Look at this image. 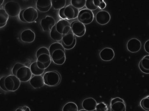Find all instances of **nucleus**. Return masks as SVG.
I'll return each instance as SVG.
<instances>
[{
	"label": "nucleus",
	"mask_w": 149,
	"mask_h": 111,
	"mask_svg": "<svg viewBox=\"0 0 149 111\" xmlns=\"http://www.w3.org/2000/svg\"><path fill=\"white\" fill-rule=\"evenodd\" d=\"M13 75L16 76L22 82H28L32 78L30 68L21 63H17L12 70Z\"/></svg>",
	"instance_id": "nucleus-1"
},
{
	"label": "nucleus",
	"mask_w": 149,
	"mask_h": 111,
	"mask_svg": "<svg viewBox=\"0 0 149 111\" xmlns=\"http://www.w3.org/2000/svg\"><path fill=\"white\" fill-rule=\"evenodd\" d=\"M43 77L45 85L50 87L55 86L58 85L61 80L59 73L54 71L46 72Z\"/></svg>",
	"instance_id": "nucleus-2"
},
{
	"label": "nucleus",
	"mask_w": 149,
	"mask_h": 111,
	"mask_svg": "<svg viewBox=\"0 0 149 111\" xmlns=\"http://www.w3.org/2000/svg\"><path fill=\"white\" fill-rule=\"evenodd\" d=\"M37 65L39 68L45 70L48 68L52 63V59L49 52L36 54Z\"/></svg>",
	"instance_id": "nucleus-3"
},
{
	"label": "nucleus",
	"mask_w": 149,
	"mask_h": 111,
	"mask_svg": "<svg viewBox=\"0 0 149 111\" xmlns=\"http://www.w3.org/2000/svg\"><path fill=\"white\" fill-rule=\"evenodd\" d=\"M21 81L13 75L7 76L5 79V85L9 92H14L17 90L21 85Z\"/></svg>",
	"instance_id": "nucleus-4"
},
{
	"label": "nucleus",
	"mask_w": 149,
	"mask_h": 111,
	"mask_svg": "<svg viewBox=\"0 0 149 111\" xmlns=\"http://www.w3.org/2000/svg\"><path fill=\"white\" fill-rule=\"evenodd\" d=\"M94 17L93 11L87 9L81 10L77 17L78 21L84 25L90 24L93 21Z\"/></svg>",
	"instance_id": "nucleus-5"
},
{
	"label": "nucleus",
	"mask_w": 149,
	"mask_h": 111,
	"mask_svg": "<svg viewBox=\"0 0 149 111\" xmlns=\"http://www.w3.org/2000/svg\"><path fill=\"white\" fill-rule=\"evenodd\" d=\"M4 9L9 16L15 17L19 15L21 11V7L18 3L10 1L6 3Z\"/></svg>",
	"instance_id": "nucleus-6"
},
{
	"label": "nucleus",
	"mask_w": 149,
	"mask_h": 111,
	"mask_svg": "<svg viewBox=\"0 0 149 111\" xmlns=\"http://www.w3.org/2000/svg\"><path fill=\"white\" fill-rule=\"evenodd\" d=\"M52 60L54 63L58 65H62L65 63L66 57L65 50H56L50 54Z\"/></svg>",
	"instance_id": "nucleus-7"
},
{
	"label": "nucleus",
	"mask_w": 149,
	"mask_h": 111,
	"mask_svg": "<svg viewBox=\"0 0 149 111\" xmlns=\"http://www.w3.org/2000/svg\"><path fill=\"white\" fill-rule=\"evenodd\" d=\"M111 111H126L125 101L119 97L112 99L110 103Z\"/></svg>",
	"instance_id": "nucleus-8"
},
{
	"label": "nucleus",
	"mask_w": 149,
	"mask_h": 111,
	"mask_svg": "<svg viewBox=\"0 0 149 111\" xmlns=\"http://www.w3.org/2000/svg\"><path fill=\"white\" fill-rule=\"evenodd\" d=\"M71 29L75 36L81 37L85 34L86 28L85 25L79 21L72 22L70 24Z\"/></svg>",
	"instance_id": "nucleus-9"
},
{
	"label": "nucleus",
	"mask_w": 149,
	"mask_h": 111,
	"mask_svg": "<svg viewBox=\"0 0 149 111\" xmlns=\"http://www.w3.org/2000/svg\"><path fill=\"white\" fill-rule=\"evenodd\" d=\"M24 18L27 23L34 22L38 17V13L37 10L32 7L25 9L23 13Z\"/></svg>",
	"instance_id": "nucleus-10"
},
{
	"label": "nucleus",
	"mask_w": 149,
	"mask_h": 111,
	"mask_svg": "<svg viewBox=\"0 0 149 111\" xmlns=\"http://www.w3.org/2000/svg\"><path fill=\"white\" fill-rule=\"evenodd\" d=\"M56 26L57 32L63 35L66 34L72 31L70 23L66 19L59 20Z\"/></svg>",
	"instance_id": "nucleus-11"
},
{
	"label": "nucleus",
	"mask_w": 149,
	"mask_h": 111,
	"mask_svg": "<svg viewBox=\"0 0 149 111\" xmlns=\"http://www.w3.org/2000/svg\"><path fill=\"white\" fill-rule=\"evenodd\" d=\"M56 25L55 19L50 16H46L45 18L42 19L40 21V25L43 31L45 32H50Z\"/></svg>",
	"instance_id": "nucleus-12"
},
{
	"label": "nucleus",
	"mask_w": 149,
	"mask_h": 111,
	"mask_svg": "<svg viewBox=\"0 0 149 111\" xmlns=\"http://www.w3.org/2000/svg\"><path fill=\"white\" fill-rule=\"evenodd\" d=\"M95 19L98 24L103 26L109 23L111 19V16L109 12L107 11L101 10L97 13Z\"/></svg>",
	"instance_id": "nucleus-13"
},
{
	"label": "nucleus",
	"mask_w": 149,
	"mask_h": 111,
	"mask_svg": "<svg viewBox=\"0 0 149 111\" xmlns=\"http://www.w3.org/2000/svg\"><path fill=\"white\" fill-rule=\"evenodd\" d=\"M141 46V43L140 40L135 38H132L129 40L127 44L128 51L133 53L139 51Z\"/></svg>",
	"instance_id": "nucleus-14"
},
{
	"label": "nucleus",
	"mask_w": 149,
	"mask_h": 111,
	"mask_svg": "<svg viewBox=\"0 0 149 111\" xmlns=\"http://www.w3.org/2000/svg\"><path fill=\"white\" fill-rule=\"evenodd\" d=\"M115 56L114 50L110 48H105L101 50L100 53L101 59L104 61H110L112 60Z\"/></svg>",
	"instance_id": "nucleus-15"
},
{
	"label": "nucleus",
	"mask_w": 149,
	"mask_h": 111,
	"mask_svg": "<svg viewBox=\"0 0 149 111\" xmlns=\"http://www.w3.org/2000/svg\"><path fill=\"white\" fill-rule=\"evenodd\" d=\"M79 12V10L70 5L65 7L64 14L67 20H72L77 18Z\"/></svg>",
	"instance_id": "nucleus-16"
},
{
	"label": "nucleus",
	"mask_w": 149,
	"mask_h": 111,
	"mask_svg": "<svg viewBox=\"0 0 149 111\" xmlns=\"http://www.w3.org/2000/svg\"><path fill=\"white\" fill-rule=\"evenodd\" d=\"M36 8L42 12H46L49 11L52 6L51 0H38L36 3Z\"/></svg>",
	"instance_id": "nucleus-17"
},
{
	"label": "nucleus",
	"mask_w": 149,
	"mask_h": 111,
	"mask_svg": "<svg viewBox=\"0 0 149 111\" xmlns=\"http://www.w3.org/2000/svg\"><path fill=\"white\" fill-rule=\"evenodd\" d=\"M35 33L31 29L25 30L21 33V39L24 42L32 43L35 41Z\"/></svg>",
	"instance_id": "nucleus-18"
},
{
	"label": "nucleus",
	"mask_w": 149,
	"mask_h": 111,
	"mask_svg": "<svg viewBox=\"0 0 149 111\" xmlns=\"http://www.w3.org/2000/svg\"><path fill=\"white\" fill-rule=\"evenodd\" d=\"M97 105L96 101L92 97H88L84 99L82 103L83 109L88 111L95 110Z\"/></svg>",
	"instance_id": "nucleus-19"
},
{
	"label": "nucleus",
	"mask_w": 149,
	"mask_h": 111,
	"mask_svg": "<svg viewBox=\"0 0 149 111\" xmlns=\"http://www.w3.org/2000/svg\"><path fill=\"white\" fill-rule=\"evenodd\" d=\"M30 85L34 89L41 88L45 84L42 75L34 76L29 80Z\"/></svg>",
	"instance_id": "nucleus-20"
},
{
	"label": "nucleus",
	"mask_w": 149,
	"mask_h": 111,
	"mask_svg": "<svg viewBox=\"0 0 149 111\" xmlns=\"http://www.w3.org/2000/svg\"><path fill=\"white\" fill-rule=\"evenodd\" d=\"M139 67L143 73L149 74V55L144 56L139 63Z\"/></svg>",
	"instance_id": "nucleus-21"
},
{
	"label": "nucleus",
	"mask_w": 149,
	"mask_h": 111,
	"mask_svg": "<svg viewBox=\"0 0 149 111\" xmlns=\"http://www.w3.org/2000/svg\"><path fill=\"white\" fill-rule=\"evenodd\" d=\"M9 18V15L5 10L0 9V28L4 27L7 24Z\"/></svg>",
	"instance_id": "nucleus-22"
},
{
	"label": "nucleus",
	"mask_w": 149,
	"mask_h": 111,
	"mask_svg": "<svg viewBox=\"0 0 149 111\" xmlns=\"http://www.w3.org/2000/svg\"><path fill=\"white\" fill-rule=\"evenodd\" d=\"M30 68L32 74L34 76L42 75L45 70L39 68L37 65L36 61L34 62L31 64Z\"/></svg>",
	"instance_id": "nucleus-23"
},
{
	"label": "nucleus",
	"mask_w": 149,
	"mask_h": 111,
	"mask_svg": "<svg viewBox=\"0 0 149 111\" xmlns=\"http://www.w3.org/2000/svg\"><path fill=\"white\" fill-rule=\"evenodd\" d=\"M50 38L54 41L59 42L62 40L63 35L57 32L55 26L50 32Z\"/></svg>",
	"instance_id": "nucleus-24"
},
{
	"label": "nucleus",
	"mask_w": 149,
	"mask_h": 111,
	"mask_svg": "<svg viewBox=\"0 0 149 111\" xmlns=\"http://www.w3.org/2000/svg\"><path fill=\"white\" fill-rule=\"evenodd\" d=\"M52 6L55 10H60L64 7L66 5V0H52Z\"/></svg>",
	"instance_id": "nucleus-25"
},
{
	"label": "nucleus",
	"mask_w": 149,
	"mask_h": 111,
	"mask_svg": "<svg viewBox=\"0 0 149 111\" xmlns=\"http://www.w3.org/2000/svg\"><path fill=\"white\" fill-rule=\"evenodd\" d=\"M62 111H79L78 107L76 103L69 102L63 106Z\"/></svg>",
	"instance_id": "nucleus-26"
},
{
	"label": "nucleus",
	"mask_w": 149,
	"mask_h": 111,
	"mask_svg": "<svg viewBox=\"0 0 149 111\" xmlns=\"http://www.w3.org/2000/svg\"><path fill=\"white\" fill-rule=\"evenodd\" d=\"M71 4L74 8L78 9H82L86 6V0H72Z\"/></svg>",
	"instance_id": "nucleus-27"
},
{
	"label": "nucleus",
	"mask_w": 149,
	"mask_h": 111,
	"mask_svg": "<svg viewBox=\"0 0 149 111\" xmlns=\"http://www.w3.org/2000/svg\"><path fill=\"white\" fill-rule=\"evenodd\" d=\"M140 105L142 109L146 111H149V95L142 99L140 102Z\"/></svg>",
	"instance_id": "nucleus-28"
},
{
	"label": "nucleus",
	"mask_w": 149,
	"mask_h": 111,
	"mask_svg": "<svg viewBox=\"0 0 149 111\" xmlns=\"http://www.w3.org/2000/svg\"><path fill=\"white\" fill-rule=\"evenodd\" d=\"M58 49L65 50L62 44H61V43L58 42H55L53 43L49 47V49L50 54H51L54 50Z\"/></svg>",
	"instance_id": "nucleus-29"
},
{
	"label": "nucleus",
	"mask_w": 149,
	"mask_h": 111,
	"mask_svg": "<svg viewBox=\"0 0 149 111\" xmlns=\"http://www.w3.org/2000/svg\"><path fill=\"white\" fill-rule=\"evenodd\" d=\"M109 108L107 104L103 102L97 104L96 108V111H108Z\"/></svg>",
	"instance_id": "nucleus-30"
},
{
	"label": "nucleus",
	"mask_w": 149,
	"mask_h": 111,
	"mask_svg": "<svg viewBox=\"0 0 149 111\" xmlns=\"http://www.w3.org/2000/svg\"><path fill=\"white\" fill-rule=\"evenodd\" d=\"M86 6L87 9L91 11L95 10L98 8L94 5L93 0H87Z\"/></svg>",
	"instance_id": "nucleus-31"
},
{
	"label": "nucleus",
	"mask_w": 149,
	"mask_h": 111,
	"mask_svg": "<svg viewBox=\"0 0 149 111\" xmlns=\"http://www.w3.org/2000/svg\"><path fill=\"white\" fill-rule=\"evenodd\" d=\"M6 76H3L0 79V87L1 89L5 92H9L6 89L5 85V79Z\"/></svg>",
	"instance_id": "nucleus-32"
},
{
	"label": "nucleus",
	"mask_w": 149,
	"mask_h": 111,
	"mask_svg": "<svg viewBox=\"0 0 149 111\" xmlns=\"http://www.w3.org/2000/svg\"><path fill=\"white\" fill-rule=\"evenodd\" d=\"M15 111H31L29 107L27 106L19 107L17 108Z\"/></svg>",
	"instance_id": "nucleus-33"
},
{
	"label": "nucleus",
	"mask_w": 149,
	"mask_h": 111,
	"mask_svg": "<svg viewBox=\"0 0 149 111\" xmlns=\"http://www.w3.org/2000/svg\"><path fill=\"white\" fill-rule=\"evenodd\" d=\"M65 7H64L59 10V15L60 18L62 19H66L65 15L64 14V10L65 9Z\"/></svg>",
	"instance_id": "nucleus-34"
},
{
	"label": "nucleus",
	"mask_w": 149,
	"mask_h": 111,
	"mask_svg": "<svg viewBox=\"0 0 149 111\" xmlns=\"http://www.w3.org/2000/svg\"><path fill=\"white\" fill-rule=\"evenodd\" d=\"M25 9H23L21 10L19 15V18L20 21L24 23H27L24 18L23 16V13L24 12V11Z\"/></svg>",
	"instance_id": "nucleus-35"
},
{
	"label": "nucleus",
	"mask_w": 149,
	"mask_h": 111,
	"mask_svg": "<svg viewBox=\"0 0 149 111\" xmlns=\"http://www.w3.org/2000/svg\"><path fill=\"white\" fill-rule=\"evenodd\" d=\"M144 49L145 51L149 54V40L145 42L144 45Z\"/></svg>",
	"instance_id": "nucleus-36"
},
{
	"label": "nucleus",
	"mask_w": 149,
	"mask_h": 111,
	"mask_svg": "<svg viewBox=\"0 0 149 111\" xmlns=\"http://www.w3.org/2000/svg\"><path fill=\"white\" fill-rule=\"evenodd\" d=\"M4 1V0H1V1H0V3H1V4H0V5H1V6L2 5Z\"/></svg>",
	"instance_id": "nucleus-37"
},
{
	"label": "nucleus",
	"mask_w": 149,
	"mask_h": 111,
	"mask_svg": "<svg viewBox=\"0 0 149 111\" xmlns=\"http://www.w3.org/2000/svg\"><path fill=\"white\" fill-rule=\"evenodd\" d=\"M79 111H88L85 110H84V109H82V110H79Z\"/></svg>",
	"instance_id": "nucleus-38"
}]
</instances>
